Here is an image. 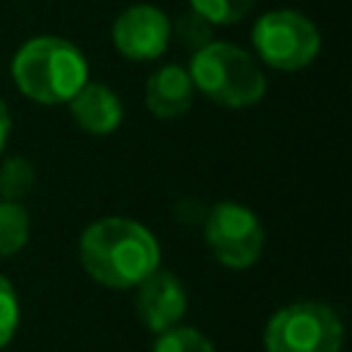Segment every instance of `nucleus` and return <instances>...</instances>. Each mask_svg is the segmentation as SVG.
Returning <instances> with one entry per match:
<instances>
[{"instance_id":"f257e3e1","label":"nucleus","mask_w":352,"mask_h":352,"mask_svg":"<svg viewBox=\"0 0 352 352\" xmlns=\"http://www.w3.org/2000/svg\"><path fill=\"white\" fill-rule=\"evenodd\" d=\"M82 270L107 289H132L160 267V242L132 217L91 223L77 245Z\"/></svg>"},{"instance_id":"f03ea898","label":"nucleus","mask_w":352,"mask_h":352,"mask_svg":"<svg viewBox=\"0 0 352 352\" xmlns=\"http://www.w3.org/2000/svg\"><path fill=\"white\" fill-rule=\"evenodd\" d=\"M11 77L16 91L30 102L66 104L88 82V60L60 36H36L16 50Z\"/></svg>"},{"instance_id":"7ed1b4c3","label":"nucleus","mask_w":352,"mask_h":352,"mask_svg":"<svg viewBox=\"0 0 352 352\" xmlns=\"http://www.w3.org/2000/svg\"><path fill=\"white\" fill-rule=\"evenodd\" d=\"M192 85L220 107H253L267 94V77L256 58L236 44L209 41L187 66Z\"/></svg>"},{"instance_id":"20e7f679","label":"nucleus","mask_w":352,"mask_h":352,"mask_svg":"<svg viewBox=\"0 0 352 352\" xmlns=\"http://www.w3.org/2000/svg\"><path fill=\"white\" fill-rule=\"evenodd\" d=\"M344 324L336 308L300 300L275 311L264 327L267 352H341Z\"/></svg>"},{"instance_id":"39448f33","label":"nucleus","mask_w":352,"mask_h":352,"mask_svg":"<svg viewBox=\"0 0 352 352\" xmlns=\"http://www.w3.org/2000/svg\"><path fill=\"white\" fill-rule=\"evenodd\" d=\"M250 36H253L256 55L267 66L280 72L305 69L308 63H314L322 47L316 25L294 8H275L261 14Z\"/></svg>"},{"instance_id":"423d86ee","label":"nucleus","mask_w":352,"mask_h":352,"mask_svg":"<svg viewBox=\"0 0 352 352\" xmlns=\"http://www.w3.org/2000/svg\"><path fill=\"white\" fill-rule=\"evenodd\" d=\"M204 236L214 261L231 270L256 264L264 250V226L258 214L236 201H220L209 209Z\"/></svg>"},{"instance_id":"0eeeda50","label":"nucleus","mask_w":352,"mask_h":352,"mask_svg":"<svg viewBox=\"0 0 352 352\" xmlns=\"http://www.w3.org/2000/svg\"><path fill=\"white\" fill-rule=\"evenodd\" d=\"M113 44L129 60H154L170 44V19L157 6L135 3L116 16Z\"/></svg>"},{"instance_id":"6e6552de","label":"nucleus","mask_w":352,"mask_h":352,"mask_svg":"<svg viewBox=\"0 0 352 352\" xmlns=\"http://www.w3.org/2000/svg\"><path fill=\"white\" fill-rule=\"evenodd\" d=\"M135 311L146 330L162 333L173 324H182L187 314V292L173 272L157 267L151 275H146L138 283Z\"/></svg>"},{"instance_id":"1a4fd4ad","label":"nucleus","mask_w":352,"mask_h":352,"mask_svg":"<svg viewBox=\"0 0 352 352\" xmlns=\"http://www.w3.org/2000/svg\"><path fill=\"white\" fill-rule=\"evenodd\" d=\"M66 104L74 124L88 135H110L124 118L118 94L102 82H85Z\"/></svg>"},{"instance_id":"9d476101","label":"nucleus","mask_w":352,"mask_h":352,"mask_svg":"<svg viewBox=\"0 0 352 352\" xmlns=\"http://www.w3.org/2000/svg\"><path fill=\"white\" fill-rule=\"evenodd\" d=\"M192 94H195V85H192L187 69L170 63V66L157 69L146 80L143 99H146V107L151 116L168 121V118H179L190 110Z\"/></svg>"},{"instance_id":"9b49d317","label":"nucleus","mask_w":352,"mask_h":352,"mask_svg":"<svg viewBox=\"0 0 352 352\" xmlns=\"http://www.w3.org/2000/svg\"><path fill=\"white\" fill-rule=\"evenodd\" d=\"M30 236V217L19 201L0 198V258L19 253Z\"/></svg>"},{"instance_id":"f8f14e48","label":"nucleus","mask_w":352,"mask_h":352,"mask_svg":"<svg viewBox=\"0 0 352 352\" xmlns=\"http://www.w3.org/2000/svg\"><path fill=\"white\" fill-rule=\"evenodd\" d=\"M36 184V168L25 157H8L0 165V198L22 201Z\"/></svg>"},{"instance_id":"ddd939ff","label":"nucleus","mask_w":352,"mask_h":352,"mask_svg":"<svg viewBox=\"0 0 352 352\" xmlns=\"http://www.w3.org/2000/svg\"><path fill=\"white\" fill-rule=\"evenodd\" d=\"M212 28H214V25H212L209 19H204L198 11L187 8V11H182L176 19H170V38H176L184 50L195 52V50L206 47L209 41H214V38H212Z\"/></svg>"},{"instance_id":"4468645a","label":"nucleus","mask_w":352,"mask_h":352,"mask_svg":"<svg viewBox=\"0 0 352 352\" xmlns=\"http://www.w3.org/2000/svg\"><path fill=\"white\" fill-rule=\"evenodd\" d=\"M151 352H214V344L195 327L173 324V327L157 333Z\"/></svg>"},{"instance_id":"2eb2a0df","label":"nucleus","mask_w":352,"mask_h":352,"mask_svg":"<svg viewBox=\"0 0 352 352\" xmlns=\"http://www.w3.org/2000/svg\"><path fill=\"white\" fill-rule=\"evenodd\" d=\"M253 3L256 0H190V8L212 25H234L253 8Z\"/></svg>"},{"instance_id":"dca6fc26","label":"nucleus","mask_w":352,"mask_h":352,"mask_svg":"<svg viewBox=\"0 0 352 352\" xmlns=\"http://www.w3.org/2000/svg\"><path fill=\"white\" fill-rule=\"evenodd\" d=\"M19 327V300L11 280L0 272V349L14 338Z\"/></svg>"},{"instance_id":"f3484780","label":"nucleus","mask_w":352,"mask_h":352,"mask_svg":"<svg viewBox=\"0 0 352 352\" xmlns=\"http://www.w3.org/2000/svg\"><path fill=\"white\" fill-rule=\"evenodd\" d=\"M8 135H11V113H8V104L0 99V151L6 148Z\"/></svg>"}]
</instances>
